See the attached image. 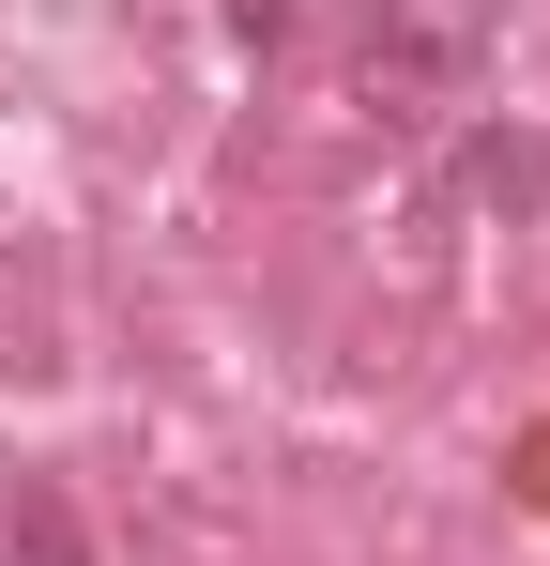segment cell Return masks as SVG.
Instances as JSON below:
<instances>
[{"label": "cell", "instance_id": "7a4b0ae2", "mask_svg": "<svg viewBox=\"0 0 550 566\" xmlns=\"http://www.w3.org/2000/svg\"><path fill=\"white\" fill-rule=\"evenodd\" d=\"M474 185H489V199H550V154H536V138H474Z\"/></svg>", "mask_w": 550, "mask_h": 566}, {"label": "cell", "instance_id": "3957f363", "mask_svg": "<svg viewBox=\"0 0 550 566\" xmlns=\"http://www.w3.org/2000/svg\"><path fill=\"white\" fill-rule=\"evenodd\" d=\"M230 15H245V31H275V15H290V0H230Z\"/></svg>", "mask_w": 550, "mask_h": 566}, {"label": "cell", "instance_id": "6da1fadb", "mask_svg": "<svg viewBox=\"0 0 550 566\" xmlns=\"http://www.w3.org/2000/svg\"><path fill=\"white\" fill-rule=\"evenodd\" d=\"M0 566H92L77 505H62V490H15V505H0Z\"/></svg>", "mask_w": 550, "mask_h": 566}]
</instances>
